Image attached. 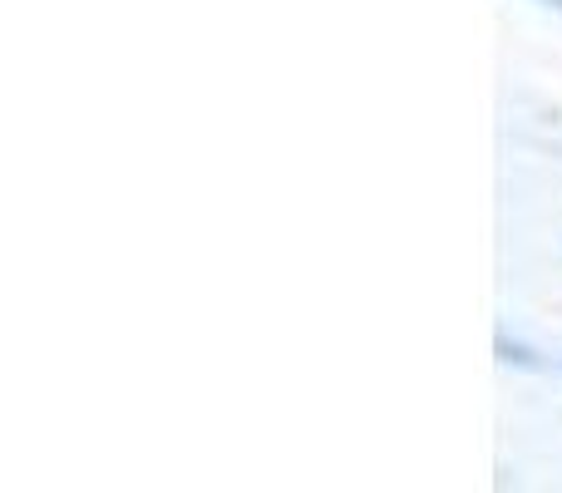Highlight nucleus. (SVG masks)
Here are the masks:
<instances>
[{
	"label": "nucleus",
	"instance_id": "1",
	"mask_svg": "<svg viewBox=\"0 0 562 493\" xmlns=\"http://www.w3.org/2000/svg\"><path fill=\"white\" fill-rule=\"evenodd\" d=\"M538 5H558L562 10V0H538Z\"/></svg>",
	"mask_w": 562,
	"mask_h": 493
}]
</instances>
